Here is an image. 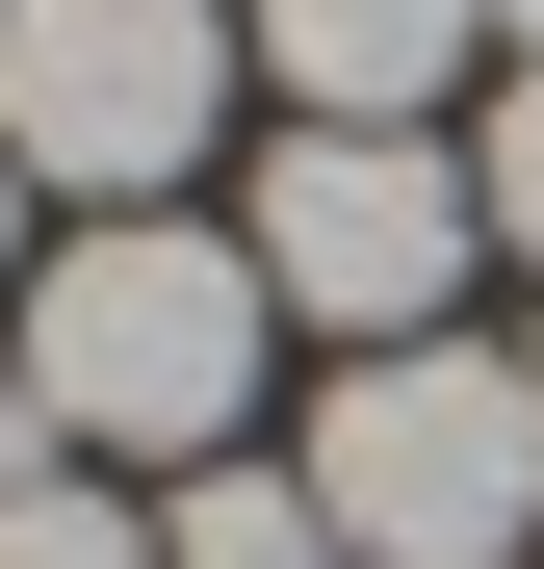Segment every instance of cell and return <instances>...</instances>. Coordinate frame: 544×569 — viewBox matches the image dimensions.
Returning <instances> with one entry per match:
<instances>
[{"mask_svg":"<svg viewBox=\"0 0 544 569\" xmlns=\"http://www.w3.org/2000/svg\"><path fill=\"white\" fill-rule=\"evenodd\" d=\"M493 52H544V0H493Z\"/></svg>","mask_w":544,"mask_h":569,"instance_id":"obj_9","label":"cell"},{"mask_svg":"<svg viewBox=\"0 0 544 569\" xmlns=\"http://www.w3.org/2000/svg\"><path fill=\"white\" fill-rule=\"evenodd\" d=\"M259 52H286V104H311V130H415L441 78L493 52V0H259Z\"/></svg>","mask_w":544,"mask_h":569,"instance_id":"obj_5","label":"cell"},{"mask_svg":"<svg viewBox=\"0 0 544 569\" xmlns=\"http://www.w3.org/2000/svg\"><path fill=\"white\" fill-rule=\"evenodd\" d=\"M467 259H493V208H467L441 130H286V181H259V284H286V311H337L389 362V337H441Z\"/></svg>","mask_w":544,"mask_h":569,"instance_id":"obj_4","label":"cell"},{"mask_svg":"<svg viewBox=\"0 0 544 569\" xmlns=\"http://www.w3.org/2000/svg\"><path fill=\"white\" fill-rule=\"evenodd\" d=\"M311 518L337 569H518L544 543V389L493 337H389L311 389Z\"/></svg>","mask_w":544,"mask_h":569,"instance_id":"obj_2","label":"cell"},{"mask_svg":"<svg viewBox=\"0 0 544 569\" xmlns=\"http://www.w3.org/2000/svg\"><path fill=\"white\" fill-rule=\"evenodd\" d=\"M259 233H181V208H105L52 284H27V389H52V440H130V466H208L234 415H259Z\"/></svg>","mask_w":544,"mask_h":569,"instance_id":"obj_1","label":"cell"},{"mask_svg":"<svg viewBox=\"0 0 544 569\" xmlns=\"http://www.w3.org/2000/svg\"><path fill=\"white\" fill-rule=\"evenodd\" d=\"M234 104V0H0V156L78 208H156Z\"/></svg>","mask_w":544,"mask_h":569,"instance_id":"obj_3","label":"cell"},{"mask_svg":"<svg viewBox=\"0 0 544 569\" xmlns=\"http://www.w3.org/2000/svg\"><path fill=\"white\" fill-rule=\"evenodd\" d=\"M0 569H156L130 492H0Z\"/></svg>","mask_w":544,"mask_h":569,"instance_id":"obj_7","label":"cell"},{"mask_svg":"<svg viewBox=\"0 0 544 569\" xmlns=\"http://www.w3.org/2000/svg\"><path fill=\"white\" fill-rule=\"evenodd\" d=\"M156 569H337V518H311V466H181Z\"/></svg>","mask_w":544,"mask_h":569,"instance_id":"obj_6","label":"cell"},{"mask_svg":"<svg viewBox=\"0 0 544 569\" xmlns=\"http://www.w3.org/2000/svg\"><path fill=\"white\" fill-rule=\"evenodd\" d=\"M0 233H27V156H0Z\"/></svg>","mask_w":544,"mask_h":569,"instance_id":"obj_10","label":"cell"},{"mask_svg":"<svg viewBox=\"0 0 544 569\" xmlns=\"http://www.w3.org/2000/svg\"><path fill=\"white\" fill-rule=\"evenodd\" d=\"M467 208H493V233H518V259H544V52H518V78H493V156H467Z\"/></svg>","mask_w":544,"mask_h":569,"instance_id":"obj_8","label":"cell"},{"mask_svg":"<svg viewBox=\"0 0 544 569\" xmlns=\"http://www.w3.org/2000/svg\"><path fill=\"white\" fill-rule=\"evenodd\" d=\"M518 389H544V362H518Z\"/></svg>","mask_w":544,"mask_h":569,"instance_id":"obj_11","label":"cell"}]
</instances>
